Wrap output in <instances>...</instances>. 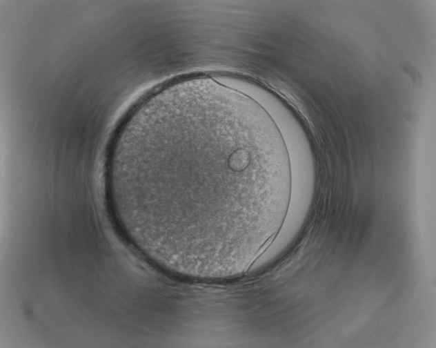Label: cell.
I'll use <instances>...</instances> for the list:
<instances>
[{
  "label": "cell",
  "mask_w": 436,
  "mask_h": 348,
  "mask_svg": "<svg viewBox=\"0 0 436 348\" xmlns=\"http://www.w3.org/2000/svg\"><path fill=\"white\" fill-rule=\"evenodd\" d=\"M107 186L119 229L152 262L223 280L247 271L277 235L291 169L258 102L197 77L166 85L130 112L112 144Z\"/></svg>",
  "instance_id": "1"
}]
</instances>
